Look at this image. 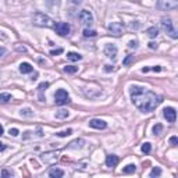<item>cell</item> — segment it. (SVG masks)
Here are the masks:
<instances>
[{
  "label": "cell",
  "instance_id": "cell-21",
  "mask_svg": "<svg viewBox=\"0 0 178 178\" xmlns=\"http://www.w3.org/2000/svg\"><path fill=\"white\" fill-rule=\"evenodd\" d=\"M11 100V95L4 92V93H0V103H7Z\"/></svg>",
  "mask_w": 178,
  "mask_h": 178
},
{
  "label": "cell",
  "instance_id": "cell-8",
  "mask_svg": "<svg viewBox=\"0 0 178 178\" xmlns=\"http://www.w3.org/2000/svg\"><path fill=\"white\" fill-rule=\"evenodd\" d=\"M40 159H42V162L46 163V164H53V163L57 162L59 153L53 152V150H52V152H46V153H43V155L40 156Z\"/></svg>",
  "mask_w": 178,
  "mask_h": 178
},
{
  "label": "cell",
  "instance_id": "cell-24",
  "mask_svg": "<svg viewBox=\"0 0 178 178\" xmlns=\"http://www.w3.org/2000/svg\"><path fill=\"white\" fill-rule=\"evenodd\" d=\"M2 177L6 178V177H14V171L13 170H8V168H3L2 170Z\"/></svg>",
  "mask_w": 178,
  "mask_h": 178
},
{
  "label": "cell",
  "instance_id": "cell-7",
  "mask_svg": "<svg viewBox=\"0 0 178 178\" xmlns=\"http://www.w3.org/2000/svg\"><path fill=\"white\" fill-rule=\"evenodd\" d=\"M79 20L82 25H92L93 24V14L89 10H82L79 13Z\"/></svg>",
  "mask_w": 178,
  "mask_h": 178
},
{
  "label": "cell",
  "instance_id": "cell-32",
  "mask_svg": "<svg viewBox=\"0 0 178 178\" xmlns=\"http://www.w3.org/2000/svg\"><path fill=\"white\" fill-rule=\"evenodd\" d=\"M47 87H49V82H42V84H39V87H38V89L39 91H44Z\"/></svg>",
  "mask_w": 178,
  "mask_h": 178
},
{
  "label": "cell",
  "instance_id": "cell-37",
  "mask_svg": "<svg viewBox=\"0 0 178 178\" xmlns=\"http://www.w3.org/2000/svg\"><path fill=\"white\" fill-rule=\"evenodd\" d=\"M150 70L155 71V73H160V71H162V67H160V66H156V67H152Z\"/></svg>",
  "mask_w": 178,
  "mask_h": 178
},
{
  "label": "cell",
  "instance_id": "cell-26",
  "mask_svg": "<svg viewBox=\"0 0 178 178\" xmlns=\"http://www.w3.org/2000/svg\"><path fill=\"white\" fill-rule=\"evenodd\" d=\"M162 131H163V125H162V124H156V125L153 127V134H155V135H160Z\"/></svg>",
  "mask_w": 178,
  "mask_h": 178
},
{
  "label": "cell",
  "instance_id": "cell-4",
  "mask_svg": "<svg viewBox=\"0 0 178 178\" xmlns=\"http://www.w3.org/2000/svg\"><path fill=\"white\" fill-rule=\"evenodd\" d=\"M156 7L162 11H171L178 7V0H157Z\"/></svg>",
  "mask_w": 178,
  "mask_h": 178
},
{
  "label": "cell",
  "instance_id": "cell-39",
  "mask_svg": "<svg viewBox=\"0 0 178 178\" xmlns=\"http://www.w3.org/2000/svg\"><path fill=\"white\" fill-rule=\"evenodd\" d=\"M71 3H73V4H77V6H78V4H81V3H82V0H71Z\"/></svg>",
  "mask_w": 178,
  "mask_h": 178
},
{
  "label": "cell",
  "instance_id": "cell-11",
  "mask_svg": "<svg viewBox=\"0 0 178 178\" xmlns=\"http://www.w3.org/2000/svg\"><path fill=\"white\" fill-rule=\"evenodd\" d=\"M117 52H118V49L114 43H107L105 46V54L107 56L109 59H113V60H114V59L117 57Z\"/></svg>",
  "mask_w": 178,
  "mask_h": 178
},
{
  "label": "cell",
  "instance_id": "cell-6",
  "mask_svg": "<svg viewBox=\"0 0 178 178\" xmlns=\"http://www.w3.org/2000/svg\"><path fill=\"white\" fill-rule=\"evenodd\" d=\"M53 29L56 31V34H59L60 36H66V35L70 34V24L67 22H57L54 24V26H53Z\"/></svg>",
  "mask_w": 178,
  "mask_h": 178
},
{
  "label": "cell",
  "instance_id": "cell-10",
  "mask_svg": "<svg viewBox=\"0 0 178 178\" xmlns=\"http://www.w3.org/2000/svg\"><path fill=\"white\" fill-rule=\"evenodd\" d=\"M163 115H164V118L168 123H176V120H177V111L173 107H166L163 110Z\"/></svg>",
  "mask_w": 178,
  "mask_h": 178
},
{
  "label": "cell",
  "instance_id": "cell-35",
  "mask_svg": "<svg viewBox=\"0 0 178 178\" xmlns=\"http://www.w3.org/2000/svg\"><path fill=\"white\" fill-rule=\"evenodd\" d=\"M16 49H17V52H20V53H25L26 52V47L25 46H17Z\"/></svg>",
  "mask_w": 178,
  "mask_h": 178
},
{
  "label": "cell",
  "instance_id": "cell-36",
  "mask_svg": "<svg viewBox=\"0 0 178 178\" xmlns=\"http://www.w3.org/2000/svg\"><path fill=\"white\" fill-rule=\"evenodd\" d=\"M60 53H63V49H57V50H52V52H50V54H52V56H56V54H60Z\"/></svg>",
  "mask_w": 178,
  "mask_h": 178
},
{
  "label": "cell",
  "instance_id": "cell-2",
  "mask_svg": "<svg viewBox=\"0 0 178 178\" xmlns=\"http://www.w3.org/2000/svg\"><path fill=\"white\" fill-rule=\"evenodd\" d=\"M32 22H34V25L42 26V28H53V26H54V21H53L49 16L40 13V11H36V13L32 16Z\"/></svg>",
  "mask_w": 178,
  "mask_h": 178
},
{
  "label": "cell",
  "instance_id": "cell-16",
  "mask_svg": "<svg viewBox=\"0 0 178 178\" xmlns=\"http://www.w3.org/2000/svg\"><path fill=\"white\" fill-rule=\"evenodd\" d=\"M84 143H85L84 139H75L74 142H71L70 143V148L71 149H79V148L84 146Z\"/></svg>",
  "mask_w": 178,
  "mask_h": 178
},
{
  "label": "cell",
  "instance_id": "cell-30",
  "mask_svg": "<svg viewBox=\"0 0 178 178\" xmlns=\"http://www.w3.org/2000/svg\"><path fill=\"white\" fill-rule=\"evenodd\" d=\"M73 134V129H66V131H61V132H57V136H60V138H64V136H68Z\"/></svg>",
  "mask_w": 178,
  "mask_h": 178
},
{
  "label": "cell",
  "instance_id": "cell-12",
  "mask_svg": "<svg viewBox=\"0 0 178 178\" xmlns=\"http://www.w3.org/2000/svg\"><path fill=\"white\" fill-rule=\"evenodd\" d=\"M89 127L95 128V129H105L106 127H107V123L100 120V118H92V120L89 121Z\"/></svg>",
  "mask_w": 178,
  "mask_h": 178
},
{
  "label": "cell",
  "instance_id": "cell-3",
  "mask_svg": "<svg viewBox=\"0 0 178 178\" xmlns=\"http://www.w3.org/2000/svg\"><path fill=\"white\" fill-rule=\"evenodd\" d=\"M162 29L173 39H177L178 38V32L177 29L174 28V24L171 21V18H163L162 20Z\"/></svg>",
  "mask_w": 178,
  "mask_h": 178
},
{
  "label": "cell",
  "instance_id": "cell-41",
  "mask_svg": "<svg viewBox=\"0 0 178 178\" xmlns=\"http://www.w3.org/2000/svg\"><path fill=\"white\" fill-rule=\"evenodd\" d=\"M4 53H6V49H4V47H2V46H0V57H2V56L4 54Z\"/></svg>",
  "mask_w": 178,
  "mask_h": 178
},
{
  "label": "cell",
  "instance_id": "cell-20",
  "mask_svg": "<svg viewBox=\"0 0 178 178\" xmlns=\"http://www.w3.org/2000/svg\"><path fill=\"white\" fill-rule=\"evenodd\" d=\"M135 170H136V166L135 164H128V166H125V167H124L123 173H125V174H134V173H135Z\"/></svg>",
  "mask_w": 178,
  "mask_h": 178
},
{
  "label": "cell",
  "instance_id": "cell-28",
  "mask_svg": "<svg viewBox=\"0 0 178 178\" xmlns=\"http://www.w3.org/2000/svg\"><path fill=\"white\" fill-rule=\"evenodd\" d=\"M131 63H134V56H132V54H128L125 59H124L123 64H124V66H129Z\"/></svg>",
  "mask_w": 178,
  "mask_h": 178
},
{
  "label": "cell",
  "instance_id": "cell-38",
  "mask_svg": "<svg viewBox=\"0 0 178 178\" xmlns=\"http://www.w3.org/2000/svg\"><path fill=\"white\" fill-rule=\"evenodd\" d=\"M149 47H150V49H157V43L150 42V43H149Z\"/></svg>",
  "mask_w": 178,
  "mask_h": 178
},
{
  "label": "cell",
  "instance_id": "cell-40",
  "mask_svg": "<svg viewBox=\"0 0 178 178\" xmlns=\"http://www.w3.org/2000/svg\"><path fill=\"white\" fill-rule=\"evenodd\" d=\"M106 68H105V71H107V73H109V71H113V70H114V68H113V66H105Z\"/></svg>",
  "mask_w": 178,
  "mask_h": 178
},
{
  "label": "cell",
  "instance_id": "cell-9",
  "mask_svg": "<svg viewBox=\"0 0 178 178\" xmlns=\"http://www.w3.org/2000/svg\"><path fill=\"white\" fill-rule=\"evenodd\" d=\"M109 32H110L111 35H114V36H121L124 32V26L123 24L120 22H111L109 24Z\"/></svg>",
  "mask_w": 178,
  "mask_h": 178
},
{
  "label": "cell",
  "instance_id": "cell-42",
  "mask_svg": "<svg viewBox=\"0 0 178 178\" xmlns=\"http://www.w3.org/2000/svg\"><path fill=\"white\" fill-rule=\"evenodd\" d=\"M4 149H6V145L0 142V152H3V150H4Z\"/></svg>",
  "mask_w": 178,
  "mask_h": 178
},
{
  "label": "cell",
  "instance_id": "cell-18",
  "mask_svg": "<svg viewBox=\"0 0 178 178\" xmlns=\"http://www.w3.org/2000/svg\"><path fill=\"white\" fill-rule=\"evenodd\" d=\"M68 115H70V113H68L67 110H64V109L56 111V118H59V120H66Z\"/></svg>",
  "mask_w": 178,
  "mask_h": 178
},
{
  "label": "cell",
  "instance_id": "cell-13",
  "mask_svg": "<svg viewBox=\"0 0 178 178\" xmlns=\"http://www.w3.org/2000/svg\"><path fill=\"white\" fill-rule=\"evenodd\" d=\"M118 162H120L118 156H115V155L106 156V166H107V167H115V166L118 164Z\"/></svg>",
  "mask_w": 178,
  "mask_h": 178
},
{
  "label": "cell",
  "instance_id": "cell-15",
  "mask_svg": "<svg viewBox=\"0 0 178 178\" xmlns=\"http://www.w3.org/2000/svg\"><path fill=\"white\" fill-rule=\"evenodd\" d=\"M63 176H64V171L60 170V168H52L49 171V177H52V178H61Z\"/></svg>",
  "mask_w": 178,
  "mask_h": 178
},
{
  "label": "cell",
  "instance_id": "cell-17",
  "mask_svg": "<svg viewBox=\"0 0 178 178\" xmlns=\"http://www.w3.org/2000/svg\"><path fill=\"white\" fill-rule=\"evenodd\" d=\"M67 59L68 60H71V61H78V60H81L82 59V56L79 54V53L70 52V53H67Z\"/></svg>",
  "mask_w": 178,
  "mask_h": 178
},
{
  "label": "cell",
  "instance_id": "cell-34",
  "mask_svg": "<svg viewBox=\"0 0 178 178\" xmlns=\"http://www.w3.org/2000/svg\"><path fill=\"white\" fill-rule=\"evenodd\" d=\"M8 134H10V135H13V136H17V135H18V129H17V128H10Z\"/></svg>",
  "mask_w": 178,
  "mask_h": 178
},
{
  "label": "cell",
  "instance_id": "cell-31",
  "mask_svg": "<svg viewBox=\"0 0 178 178\" xmlns=\"http://www.w3.org/2000/svg\"><path fill=\"white\" fill-rule=\"evenodd\" d=\"M128 47L129 49H136V47H138V42H136V40H131V42L128 43Z\"/></svg>",
  "mask_w": 178,
  "mask_h": 178
},
{
  "label": "cell",
  "instance_id": "cell-23",
  "mask_svg": "<svg viewBox=\"0 0 178 178\" xmlns=\"http://www.w3.org/2000/svg\"><path fill=\"white\" fill-rule=\"evenodd\" d=\"M149 176L150 177H160V176H162V168H160V167H153Z\"/></svg>",
  "mask_w": 178,
  "mask_h": 178
},
{
  "label": "cell",
  "instance_id": "cell-1",
  "mask_svg": "<svg viewBox=\"0 0 178 178\" xmlns=\"http://www.w3.org/2000/svg\"><path fill=\"white\" fill-rule=\"evenodd\" d=\"M131 100L139 111L150 113L162 103V96L142 87L134 85V87H131Z\"/></svg>",
  "mask_w": 178,
  "mask_h": 178
},
{
  "label": "cell",
  "instance_id": "cell-25",
  "mask_svg": "<svg viewBox=\"0 0 178 178\" xmlns=\"http://www.w3.org/2000/svg\"><path fill=\"white\" fill-rule=\"evenodd\" d=\"M84 36L85 38H93V36H96V31H93V29H84Z\"/></svg>",
  "mask_w": 178,
  "mask_h": 178
},
{
  "label": "cell",
  "instance_id": "cell-43",
  "mask_svg": "<svg viewBox=\"0 0 178 178\" xmlns=\"http://www.w3.org/2000/svg\"><path fill=\"white\" fill-rule=\"evenodd\" d=\"M50 4H54V3H59V0H47Z\"/></svg>",
  "mask_w": 178,
  "mask_h": 178
},
{
  "label": "cell",
  "instance_id": "cell-33",
  "mask_svg": "<svg viewBox=\"0 0 178 178\" xmlns=\"http://www.w3.org/2000/svg\"><path fill=\"white\" fill-rule=\"evenodd\" d=\"M170 143L173 145V146H177V143H178L177 136H171V138H170Z\"/></svg>",
  "mask_w": 178,
  "mask_h": 178
},
{
  "label": "cell",
  "instance_id": "cell-19",
  "mask_svg": "<svg viewBox=\"0 0 178 178\" xmlns=\"http://www.w3.org/2000/svg\"><path fill=\"white\" fill-rule=\"evenodd\" d=\"M157 35H159V29H157L156 26H150V28L148 29V36L149 38H152L153 39V38H156Z\"/></svg>",
  "mask_w": 178,
  "mask_h": 178
},
{
  "label": "cell",
  "instance_id": "cell-14",
  "mask_svg": "<svg viewBox=\"0 0 178 178\" xmlns=\"http://www.w3.org/2000/svg\"><path fill=\"white\" fill-rule=\"evenodd\" d=\"M20 71H21L22 74H29V73L34 71V67H32L29 63H21L20 64Z\"/></svg>",
  "mask_w": 178,
  "mask_h": 178
},
{
  "label": "cell",
  "instance_id": "cell-29",
  "mask_svg": "<svg viewBox=\"0 0 178 178\" xmlns=\"http://www.w3.org/2000/svg\"><path fill=\"white\" fill-rule=\"evenodd\" d=\"M21 115H24V117H32V115H34V113H32L31 109H22V110H21Z\"/></svg>",
  "mask_w": 178,
  "mask_h": 178
},
{
  "label": "cell",
  "instance_id": "cell-5",
  "mask_svg": "<svg viewBox=\"0 0 178 178\" xmlns=\"http://www.w3.org/2000/svg\"><path fill=\"white\" fill-rule=\"evenodd\" d=\"M70 102V95L66 89H59L54 93V103L57 106H64Z\"/></svg>",
  "mask_w": 178,
  "mask_h": 178
},
{
  "label": "cell",
  "instance_id": "cell-22",
  "mask_svg": "<svg viewBox=\"0 0 178 178\" xmlns=\"http://www.w3.org/2000/svg\"><path fill=\"white\" fill-rule=\"evenodd\" d=\"M77 71H78V67H75V66H66L64 67V73H67V74H75Z\"/></svg>",
  "mask_w": 178,
  "mask_h": 178
},
{
  "label": "cell",
  "instance_id": "cell-27",
  "mask_svg": "<svg viewBox=\"0 0 178 178\" xmlns=\"http://www.w3.org/2000/svg\"><path fill=\"white\" fill-rule=\"evenodd\" d=\"M150 150H152V146H150L149 142H146V143L142 145V152H143V153H146V155H148V153H150Z\"/></svg>",
  "mask_w": 178,
  "mask_h": 178
},
{
  "label": "cell",
  "instance_id": "cell-44",
  "mask_svg": "<svg viewBox=\"0 0 178 178\" xmlns=\"http://www.w3.org/2000/svg\"><path fill=\"white\" fill-rule=\"evenodd\" d=\"M3 132H4V129H3V127H2V125H0V136H2V135H3Z\"/></svg>",
  "mask_w": 178,
  "mask_h": 178
}]
</instances>
